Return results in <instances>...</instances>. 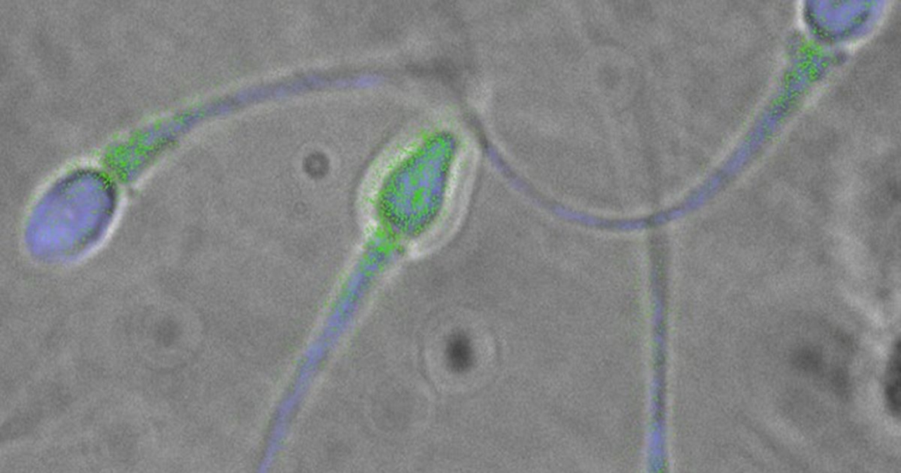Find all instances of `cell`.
I'll use <instances>...</instances> for the list:
<instances>
[{
  "instance_id": "obj_3",
  "label": "cell",
  "mask_w": 901,
  "mask_h": 473,
  "mask_svg": "<svg viewBox=\"0 0 901 473\" xmlns=\"http://www.w3.org/2000/svg\"><path fill=\"white\" fill-rule=\"evenodd\" d=\"M313 165L316 166V167L313 169L312 173H316V174L323 173V171H321V168L326 167V165L324 164V161L321 156H313L312 159H310L309 166Z\"/></svg>"
},
{
  "instance_id": "obj_2",
  "label": "cell",
  "mask_w": 901,
  "mask_h": 473,
  "mask_svg": "<svg viewBox=\"0 0 901 473\" xmlns=\"http://www.w3.org/2000/svg\"><path fill=\"white\" fill-rule=\"evenodd\" d=\"M471 348L464 338H454L448 348V358L454 369L463 370L468 368L472 360Z\"/></svg>"
},
{
  "instance_id": "obj_1",
  "label": "cell",
  "mask_w": 901,
  "mask_h": 473,
  "mask_svg": "<svg viewBox=\"0 0 901 473\" xmlns=\"http://www.w3.org/2000/svg\"><path fill=\"white\" fill-rule=\"evenodd\" d=\"M886 400L893 414L900 415V345L897 343L895 352L890 362L888 383H886Z\"/></svg>"
}]
</instances>
